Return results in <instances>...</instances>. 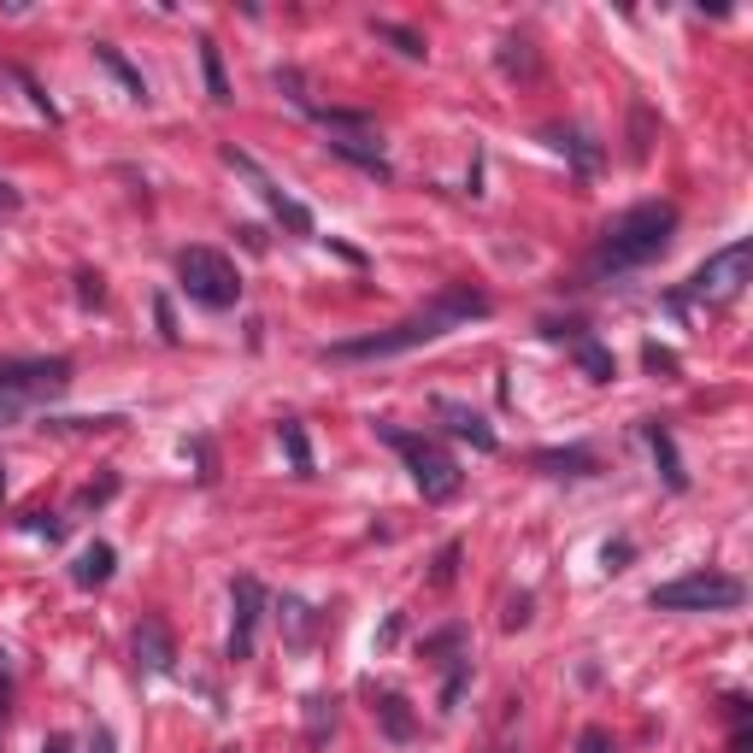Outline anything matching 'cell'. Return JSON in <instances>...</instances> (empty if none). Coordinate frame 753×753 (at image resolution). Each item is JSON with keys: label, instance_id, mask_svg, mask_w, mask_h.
Returning a JSON list of instances; mask_svg holds the SVG:
<instances>
[{"label": "cell", "instance_id": "1", "mask_svg": "<svg viewBox=\"0 0 753 753\" xmlns=\"http://www.w3.org/2000/svg\"><path fill=\"white\" fill-rule=\"evenodd\" d=\"M471 318H489V295H477V288H442L424 312L400 318L395 330H383V336L336 342V347H330V359H388V354H407V347H418V342H436L454 324H471Z\"/></svg>", "mask_w": 753, "mask_h": 753}, {"label": "cell", "instance_id": "2", "mask_svg": "<svg viewBox=\"0 0 753 753\" xmlns=\"http://www.w3.org/2000/svg\"><path fill=\"white\" fill-rule=\"evenodd\" d=\"M677 236V207H665V200H642V207H630L625 219L601 236L595 248V271H635L647 266V259H659L671 248Z\"/></svg>", "mask_w": 753, "mask_h": 753}, {"label": "cell", "instance_id": "3", "mask_svg": "<svg viewBox=\"0 0 753 753\" xmlns=\"http://www.w3.org/2000/svg\"><path fill=\"white\" fill-rule=\"evenodd\" d=\"M376 436L407 459V471H412V483H418V495H424V501H454L459 495L466 471L454 466V454H447L442 442L418 436V430H400V424H376Z\"/></svg>", "mask_w": 753, "mask_h": 753}, {"label": "cell", "instance_id": "4", "mask_svg": "<svg viewBox=\"0 0 753 753\" xmlns=\"http://www.w3.org/2000/svg\"><path fill=\"white\" fill-rule=\"evenodd\" d=\"M177 277H183V295L207 312H230L242 300V277L236 266L219 254V248H183L177 254Z\"/></svg>", "mask_w": 753, "mask_h": 753}, {"label": "cell", "instance_id": "5", "mask_svg": "<svg viewBox=\"0 0 753 753\" xmlns=\"http://www.w3.org/2000/svg\"><path fill=\"white\" fill-rule=\"evenodd\" d=\"M748 589L736 583V577L724 571H694V577H677V583L654 589V613H730V606H742Z\"/></svg>", "mask_w": 753, "mask_h": 753}, {"label": "cell", "instance_id": "6", "mask_svg": "<svg viewBox=\"0 0 753 753\" xmlns=\"http://www.w3.org/2000/svg\"><path fill=\"white\" fill-rule=\"evenodd\" d=\"M748 271H753V248L748 242H730L724 254H713L701 271L689 277V295L683 300H706V307H730L736 295L748 288Z\"/></svg>", "mask_w": 753, "mask_h": 753}, {"label": "cell", "instance_id": "7", "mask_svg": "<svg viewBox=\"0 0 753 753\" xmlns=\"http://www.w3.org/2000/svg\"><path fill=\"white\" fill-rule=\"evenodd\" d=\"M71 388V359H0V395L12 400H53Z\"/></svg>", "mask_w": 753, "mask_h": 753}, {"label": "cell", "instance_id": "8", "mask_svg": "<svg viewBox=\"0 0 753 753\" xmlns=\"http://www.w3.org/2000/svg\"><path fill=\"white\" fill-rule=\"evenodd\" d=\"M230 606H236V618H230V659H254L259 618H266V589H259V577H236Z\"/></svg>", "mask_w": 753, "mask_h": 753}, {"label": "cell", "instance_id": "9", "mask_svg": "<svg viewBox=\"0 0 753 753\" xmlns=\"http://www.w3.org/2000/svg\"><path fill=\"white\" fill-rule=\"evenodd\" d=\"M436 418H442L447 430H454L459 442H471L477 454H495V430H489L471 407H459V400H447V395H442V400H436Z\"/></svg>", "mask_w": 753, "mask_h": 753}, {"label": "cell", "instance_id": "10", "mask_svg": "<svg viewBox=\"0 0 753 753\" xmlns=\"http://www.w3.org/2000/svg\"><path fill=\"white\" fill-rule=\"evenodd\" d=\"M136 659L148 665V671H171L177 642H171V630L159 625V618H141V625H136Z\"/></svg>", "mask_w": 753, "mask_h": 753}, {"label": "cell", "instance_id": "11", "mask_svg": "<svg viewBox=\"0 0 753 753\" xmlns=\"http://www.w3.org/2000/svg\"><path fill=\"white\" fill-rule=\"evenodd\" d=\"M647 447H654V459H659V477H665V489H677V495H683V489H689V471H683V459H677V442H671V430L647 424Z\"/></svg>", "mask_w": 753, "mask_h": 753}, {"label": "cell", "instance_id": "12", "mask_svg": "<svg viewBox=\"0 0 753 753\" xmlns=\"http://www.w3.org/2000/svg\"><path fill=\"white\" fill-rule=\"evenodd\" d=\"M112 565H119V554H112L107 542H95V547H83V559L71 565V577H77V589H100L112 577Z\"/></svg>", "mask_w": 753, "mask_h": 753}, {"label": "cell", "instance_id": "13", "mask_svg": "<svg viewBox=\"0 0 753 753\" xmlns=\"http://www.w3.org/2000/svg\"><path fill=\"white\" fill-rule=\"evenodd\" d=\"M547 141H554V148L571 159L577 171H601V148L583 136V129H547Z\"/></svg>", "mask_w": 753, "mask_h": 753}, {"label": "cell", "instance_id": "14", "mask_svg": "<svg viewBox=\"0 0 753 753\" xmlns=\"http://www.w3.org/2000/svg\"><path fill=\"white\" fill-rule=\"evenodd\" d=\"M535 466L554 471V477H595V454L589 447H559V454H535Z\"/></svg>", "mask_w": 753, "mask_h": 753}, {"label": "cell", "instance_id": "15", "mask_svg": "<svg viewBox=\"0 0 753 753\" xmlns=\"http://www.w3.org/2000/svg\"><path fill=\"white\" fill-rule=\"evenodd\" d=\"M376 724H383L388 742H412V730H418V718L407 713V701H400V694H383V701H376Z\"/></svg>", "mask_w": 753, "mask_h": 753}, {"label": "cell", "instance_id": "16", "mask_svg": "<svg viewBox=\"0 0 753 753\" xmlns=\"http://www.w3.org/2000/svg\"><path fill=\"white\" fill-rule=\"evenodd\" d=\"M95 60H100V65H107V71H112V77H119V83H124V89H129V95H136V100H148V83H141V71H136V65H129V60H124V53H119V48H112V41H95Z\"/></svg>", "mask_w": 753, "mask_h": 753}, {"label": "cell", "instance_id": "17", "mask_svg": "<svg viewBox=\"0 0 753 753\" xmlns=\"http://www.w3.org/2000/svg\"><path fill=\"white\" fill-rule=\"evenodd\" d=\"M330 730H336V694H307V742L324 748Z\"/></svg>", "mask_w": 753, "mask_h": 753}, {"label": "cell", "instance_id": "18", "mask_svg": "<svg viewBox=\"0 0 753 753\" xmlns=\"http://www.w3.org/2000/svg\"><path fill=\"white\" fill-rule=\"evenodd\" d=\"M577 366H583L589 376H595V383H613L618 376V359H613V347H601V342H577Z\"/></svg>", "mask_w": 753, "mask_h": 753}, {"label": "cell", "instance_id": "19", "mask_svg": "<svg viewBox=\"0 0 753 753\" xmlns=\"http://www.w3.org/2000/svg\"><path fill=\"white\" fill-rule=\"evenodd\" d=\"M330 153H342V159H354V165L376 171V177H388L383 153H376V148H366V136H330Z\"/></svg>", "mask_w": 753, "mask_h": 753}, {"label": "cell", "instance_id": "20", "mask_svg": "<svg viewBox=\"0 0 753 753\" xmlns=\"http://www.w3.org/2000/svg\"><path fill=\"white\" fill-rule=\"evenodd\" d=\"M200 71H207V95H212V100H230V77H224L219 41H200Z\"/></svg>", "mask_w": 753, "mask_h": 753}, {"label": "cell", "instance_id": "21", "mask_svg": "<svg viewBox=\"0 0 753 753\" xmlns=\"http://www.w3.org/2000/svg\"><path fill=\"white\" fill-rule=\"evenodd\" d=\"M501 71H506V77H535V53H530L524 36H513L501 48Z\"/></svg>", "mask_w": 753, "mask_h": 753}, {"label": "cell", "instance_id": "22", "mask_svg": "<svg viewBox=\"0 0 753 753\" xmlns=\"http://www.w3.org/2000/svg\"><path fill=\"white\" fill-rule=\"evenodd\" d=\"M283 447H288V466L295 471H312V447H307V430L300 424H283Z\"/></svg>", "mask_w": 753, "mask_h": 753}, {"label": "cell", "instance_id": "23", "mask_svg": "<svg viewBox=\"0 0 753 753\" xmlns=\"http://www.w3.org/2000/svg\"><path fill=\"white\" fill-rule=\"evenodd\" d=\"M283 625H288V642L295 647H307V635H312V613L300 601H283Z\"/></svg>", "mask_w": 753, "mask_h": 753}, {"label": "cell", "instance_id": "24", "mask_svg": "<svg viewBox=\"0 0 753 753\" xmlns=\"http://www.w3.org/2000/svg\"><path fill=\"white\" fill-rule=\"evenodd\" d=\"M376 36L383 41H395L407 60H424V36H412V30H400V24H376Z\"/></svg>", "mask_w": 753, "mask_h": 753}, {"label": "cell", "instance_id": "25", "mask_svg": "<svg viewBox=\"0 0 753 753\" xmlns=\"http://www.w3.org/2000/svg\"><path fill=\"white\" fill-rule=\"evenodd\" d=\"M459 554H466V547H459V542H447L442 554H436V571H430V583H436V589H447V583H454V577H459Z\"/></svg>", "mask_w": 753, "mask_h": 753}, {"label": "cell", "instance_id": "26", "mask_svg": "<svg viewBox=\"0 0 753 753\" xmlns=\"http://www.w3.org/2000/svg\"><path fill=\"white\" fill-rule=\"evenodd\" d=\"M466 677H471V659L459 654V659H454V677H447V689H442V713H454V706H459V689H466Z\"/></svg>", "mask_w": 753, "mask_h": 753}, {"label": "cell", "instance_id": "27", "mask_svg": "<svg viewBox=\"0 0 753 753\" xmlns=\"http://www.w3.org/2000/svg\"><path fill=\"white\" fill-rule=\"evenodd\" d=\"M112 495H119V477H100V483H89L77 495V506H100V501H112Z\"/></svg>", "mask_w": 753, "mask_h": 753}, {"label": "cell", "instance_id": "28", "mask_svg": "<svg viewBox=\"0 0 753 753\" xmlns=\"http://www.w3.org/2000/svg\"><path fill=\"white\" fill-rule=\"evenodd\" d=\"M24 530L48 535V542H60V535H65V524H60V518H48V513H30V518H24Z\"/></svg>", "mask_w": 753, "mask_h": 753}, {"label": "cell", "instance_id": "29", "mask_svg": "<svg viewBox=\"0 0 753 753\" xmlns=\"http://www.w3.org/2000/svg\"><path fill=\"white\" fill-rule=\"evenodd\" d=\"M459 642H466V630H459V625H454V630H442V635H430V642H424V654H454V647H459Z\"/></svg>", "mask_w": 753, "mask_h": 753}, {"label": "cell", "instance_id": "30", "mask_svg": "<svg viewBox=\"0 0 753 753\" xmlns=\"http://www.w3.org/2000/svg\"><path fill=\"white\" fill-rule=\"evenodd\" d=\"M577 753H613V736H606V730H583V742H577Z\"/></svg>", "mask_w": 753, "mask_h": 753}, {"label": "cell", "instance_id": "31", "mask_svg": "<svg viewBox=\"0 0 753 753\" xmlns=\"http://www.w3.org/2000/svg\"><path fill=\"white\" fill-rule=\"evenodd\" d=\"M524 625H530V595H518L506 606V630H524Z\"/></svg>", "mask_w": 753, "mask_h": 753}, {"label": "cell", "instance_id": "32", "mask_svg": "<svg viewBox=\"0 0 753 753\" xmlns=\"http://www.w3.org/2000/svg\"><path fill=\"white\" fill-rule=\"evenodd\" d=\"M635 554V547L630 542H613V547H606V571H625V559Z\"/></svg>", "mask_w": 753, "mask_h": 753}, {"label": "cell", "instance_id": "33", "mask_svg": "<svg viewBox=\"0 0 753 753\" xmlns=\"http://www.w3.org/2000/svg\"><path fill=\"white\" fill-rule=\"evenodd\" d=\"M18 418H24V400L0 395V424H18Z\"/></svg>", "mask_w": 753, "mask_h": 753}, {"label": "cell", "instance_id": "34", "mask_svg": "<svg viewBox=\"0 0 753 753\" xmlns=\"http://www.w3.org/2000/svg\"><path fill=\"white\" fill-rule=\"evenodd\" d=\"M647 366H654V371H677V359L665 354V347H647Z\"/></svg>", "mask_w": 753, "mask_h": 753}, {"label": "cell", "instance_id": "35", "mask_svg": "<svg viewBox=\"0 0 753 753\" xmlns=\"http://www.w3.org/2000/svg\"><path fill=\"white\" fill-rule=\"evenodd\" d=\"M89 753H119V742H112V730H95V742H89Z\"/></svg>", "mask_w": 753, "mask_h": 753}, {"label": "cell", "instance_id": "36", "mask_svg": "<svg viewBox=\"0 0 753 753\" xmlns=\"http://www.w3.org/2000/svg\"><path fill=\"white\" fill-rule=\"evenodd\" d=\"M77 283H83V288H77V295H83V300H100V277H89V271H83V277H77Z\"/></svg>", "mask_w": 753, "mask_h": 753}, {"label": "cell", "instance_id": "37", "mask_svg": "<svg viewBox=\"0 0 753 753\" xmlns=\"http://www.w3.org/2000/svg\"><path fill=\"white\" fill-rule=\"evenodd\" d=\"M41 753H71V736H60V730H53L48 742H41Z\"/></svg>", "mask_w": 753, "mask_h": 753}, {"label": "cell", "instance_id": "38", "mask_svg": "<svg viewBox=\"0 0 753 753\" xmlns=\"http://www.w3.org/2000/svg\"><path fill=\"white\" fill-rule=\"evenodd\" d=\"M0 207H18V195H12V188H7V183H0Z\"/></svg>", "mask_w": 753, "mask_h": 753}, {"label": "cell", "instance_id": "39", "mask_svg": "<svg viewBox=\"0 0 753 753\" xmlns=\"http://www.w3.org/2000/svg\"><path fill=\"white\" fill-rule=\"evenodd\" d=\"M0 489H7V471H0Z\"/></svg>", "mask_w": 753, "mask_h": 753}]
</instances>
